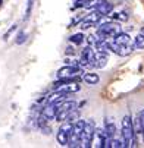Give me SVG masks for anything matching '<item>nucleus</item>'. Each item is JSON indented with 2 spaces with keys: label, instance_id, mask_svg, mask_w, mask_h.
<instances>
[{
  "label": "nucleus",
  "instance_id": "1",
  "mask_svg": "<svg viewBox=\"0 0 144 148\" xmlns=\"http://www.w3.org/2000/svg\"><path fill=\"white\" fill-rule=\"evenodd\" d=\"M121 132H122V139L125 142V147H135L137 145V135L134 132L132 117L130 114H125L122 117Z\"/></svg>",
  "mask_w": 144,
  "mask_h": 148
},
{
  "label": "nucleus",
  "instance_id": "2",
  "mask_svg": "<svg viewBox=\"0 0 144 148\" xmlns=\"http://www.w3.org/2000/svg\"><path fill=\"white\" fill-rule=\"evenodd\" d=\"M119 32H121V25L118 22H105V24H100L96 34H97L99 40L105 41L107 38H113Z\"/></svg>",
  "mask_w": 144,
  "mask_h": 148
},
{
  "label": "nucleus",
  "instance_id": "3",
  "mask_svg": "<svg viewBox=\"0 0 144 148\" xmlns=\"http://www.w3.org/2000/svg\"><path fill=\"white\" fill-rule=\"evenodd\" d=\"M72 131H74V122H69V120L62 122L60 128L57 131V135H56V139H57V142L62 147L69 145V139H71Z\"/></svg>",
  "mask_w": 144,
  "mask_h": 148
},
{
  "label": "nucleus",
  "instance_id": "4",
  "mask_svg": "<svg viewBox=\"0 0 144 148\" xmlns=\"http://www.w3.org/2000/svg\"><path fill=\"white\" fill-rule=\"evenodd\" d=\"M78 107V104L74 100H63L57 104V114H56V120L57 122H65L68 120L69 113Z\"/></svg>",
  "mask_w": 144,
  "mask_h": 148
},
{
  "label": "nucleus",
  "instance_id": "5",
  "mask_svg": "<svg viewBox=\"0 0 144 148\" xmlns=\"http://www.w3.org/2000/svg\"><path fill=\"white\" fill-rule=\"evenodd\" d=\"M96 123L94 120H87L85 122V128H84V132H82V138H81V144L82 147L85 148H90L93 145V139H94V135H96Z\"/></svg>",
  "mask_w": 144,
  "mask_h": 148
},
{
  "label": "nucleus",
  "instance_id": "6",
  "mask_svg": "<svg viewBox=\"0 0 144 148\" xmlns=\"http://www.w3.org/2000/svg\"><path fill=\"white\" fill-rule=\"evenodd\" d=\"M84 128H85V120H82V119H78L74 123V131H72V135L69 139V147H82L81 138H82Z\"/></svg>",
  "mask_w": 144,
  "mask_h": 148
},
{
  "label": "nucleus",
  "instance_id": "7",
  "mask_svg": "<svg viewBox=\"0 0 144 148\" xmlns=\"http://www.w3.org/2000/svg\"><path fill=\"white\" fill-rule=\"evenodd\" d=\"M81 72H82V68L68 65V66H63L57 71V78H76Z\"/></svg>",
  "mask_w": 144,
  "mask_h": 148
},
{
  "label": "nucleus",
  "instance_id": "8",
  "mask_svg": "<svg viewBox=\"0 0 144 148\" xmlns=\"http://www.w3.org/2000/svg\"><path fill=\"white\" fill-rule=\"evenodd\" d=\"M109 138L105 132V129H96V135H94V139H93V144L99 148H105V147H109Z\"/></svg>",
  "mask_w": 144,
  "mask_h": 148
},
{
  "label": "nucleus",
  "instance_id": "9",
  "mask_svg": "<svg viewBox=\"0 0 144 148\" xmlns=\"http://www.w3.org/2000/svg\"><path fill=\"white\" fill-rule=\"evenodd\" d=\"M79 90H81V87H79V84H78L76 81L63 84V85L54 88V91H62V92H65V94H74V92H78Z\"/></svg>",
  "mask_w": 144,
  "mask_h": 148
},
{
  "label": "nucleus",
  "instance_id": "10",
  "mask_svg": "<svg viewBox=\"0 0 144 148\" xmlns=\"http://www.w3.org/2000/svg\"><path fill=\"white\" fill-rule=\"evenodd\" d=\"M41 114H43L47 120L56 119V114H57V104H46L44 107L41 109Z\"/></svg>",
  "mask_w": 144,
  "mask_h": 148
},
{
  "label": "nucleus",
  "instance_id": "11",
  "mask_svg": "<svg viewBox=\"0 0 144 148\" xmlns=\"http://www.w3.org/2000/svg\"><path fill=\"white\" fill-rule=\"evenodd\" d=\"M107 59H109L107 51H105V50H96V68L97 69L105 68L106 63H107Z\"/></svg>",
  "mask_w": 144,
  "mask_h": 148
},
{
  "label": "nucleus",
  "instance_id": "12",
  "mask_svg": "<svg viewBox=\"0 0 144 148\" xmlns=\"http://www.w3.org/2000/svg\"><path fill=\"white\" fill-rule=\"evenodd\" d=\"M68 94L62 92V91H54L53 94H50L49 97H46V104H59L60 101H63L65 97Z\"/></svg>",
  "mask_w": 144,
  "mask_h": 148
},
{
  "label": "nucleus",
  "instance_id": "13",
  "mask_svg": "<svg viewBox=\"0 0 144 148\" xmlns=\"http://www.w3.org/2000/svg\"><path fill=\"white\" fill-rule=\"evenodd\" d=\"M96 10H99L103 16H107V15H110V13H112V10H113V5H112V3H109L107 0H103V2L96 8Z\"/></svg>",
  "mask_w": 144,
  "mask_h": 148
},
{
  "label": "nucleus",
  "instance_id": "14",
  "mask_svg": "<svg viewBox=\"0 0 144 148\" xmlns=\"http://www.w3.org/2000/svg\"><path fill=\"white\" fill-rule=\"evenodd\" d=\"M105 132H106L109 139L115 138V135H116V125H115V122H112L110 119H106V122H105Z\"/></svg>",
  "mask_w": 144,
  "mask_h": 148
},
{
  "label": "nucleus",
  "instance_id": "15",
  "mask_svg": "<svg viewBox=\"0 0 144 148\" xmlns=\"http://www.w3.org/2000/svg\"><path fill=\"white\" fill-rule=\"evenodd\" d=\"M113 40L116 41V43H119V44H123V46H127V44H131V37L127 34V32H119L118 35H115L113 37Z\"/></svg>",
  "mask_w": 144,
  "mask_h": 148
},
{
  "label": "nucleus",
  "instance_id": "16",
  "mask_svg": "<svg viewBox=\"0 0 144 148\" xmlns=\"http://www.w3.org/2000/svg\"><path fill=\"white\" fill-rule=\"evenodd\" d=\"M82 79H84V82H87L88 85H96V84H99V81H100V76L97 73H85L84 76H82Z\"/></svg>",
  "mask_w": 144,
  "mask_h": 148
},
{
  "label": "nucleus",
  "instance_id": "17",
  "mask_svg": "<svg viewBox=\"0 0 144 148\" xmlns=\"http://www.w3.org/2000/svg\"><path fill=\"white\" fill-rule=\"evenodd\" d=\"M85 38L87 37H84V34H82V32H76V34H72L69 37V41H71L72 44H75V46H81L82 43H84Z\"/></svg>",
  "mask_w": 144,
  "mask_h": 148
},
{
  "label": "nucleus",
  "instance_id": "18",
  "mask_svg": "<svg viewBox=\"0 0 144 148\" xmlns=\"http://www.w3.org/2000/svg\"><path fill=\"white\" fill-rule=\"evenodd\" d=\"M132 125H134V132H135V135H143V123H141L140 114H137V116L132 119Z\"/></svg>",
  "mask_w": 144,
  "mask_h": 148
},
{
  "label": "nucleus",
  "instance_id": "19",
  "mask_svg": "<svg viewBox=\"0 0 144 148\" xmlns=\"http://www.w3.org/2000/svg\"><path fill=\"white\" fill-rule=\"evenodd\" d=\"M134 47L138 49V50H143V49H144V35H143L141 32L134 38Z\"/></svg>",
  "mask_w": 144,
  "mask_h": 148
},
{
  "label": "nucleus",
  "instance_id": "20",
  "mask_svg": "<svg viewBox=\"0 0 144 148\" xmlns=\"http://www.w3.org/2000/svg\"><path fill=\"white\" fill-rule=\"evenodd\" d=\"M109 147H110V148H123V147H125V142H123V139L110 138V141H109Z\"/></svg>",
  "mask_w": 144,
  "mask_h": 148
},
{
  "label": "nucleus",
  "instance_id": "21",
  "mask_svg": "<svg viewBox=\"0 0 144 148\" xmlns=\"http://www.w3.org/2000/svg\"><path fill=\"white\" fill-rule=\"evenodd\" d=\"M112 19H116V21H122V22H127L128 21V15L125 12H121V13H112L110 15Z\"/></svg>",
  "mask_w": 144,
  "mask_h": 148
},
{
  "label": "nucleus",
  "instance_id": "22",
  "mask_svg": "<svg viewBox=\"0 0 144 148\" xmlns=\"http://www.w3.org/2000/svg\"><path fill=\"white\" fill-rule=\"evenodd\" d=\"M34 3H35V0H28V2H27V10H25V16H24V19H25V21H27V19H30Z\"/></svg>",
  "mask_w": 144,
  "mask_h": 148
},
{
  "label": "nucleus",
  "instance_id": "23",
  "mask_svg": "<svg viewBox=\"0 0 144 148\" xmlns=\"http://www.w3.org/2000/svg\"><path fill=\"white\" fill-rule=\"evenodd\" d=\"M27 37H28V35H27V32L21 31V32H19L18 35H16V40H15V43H16V44H19V46H21V44H24L25 41H27Z\"/></svg>",
  "mask_w": 144,
  "mask_h": 148
},
{
  "label": "nucleus",
  "instance_id": "24",
  "mask_svg": "<svg viewBox=\"0 0 144 148\" xmlns=\"http://www.w3.org/2000/svg\"><path fill=\"white\" fill-rule=\"evenodd\" d=\"M91 27H94V24H91V22H88V21H84L82 19L81 22H79V28L84 31V29H88V28H91Z\"/></svg>",
  "mask_w": 144,
  "mask_h": 148
},
{
  "label": "nucleus",
  "instance_id": "25",
  "mask_svg": "<svg viewBox=\"0 0 144 148\" xmlns=\"http://www.w3.org/2000/svg\"><path fill=\"white\" fill-rule=\"evenodd\" d=\"M16 28H18L16 25H12V27L8 29V32L3 35V40H5V41H8V40H9V37H10V34H13V31H16Z\"/></svg>",
  "mask_w": 144,
  "mask_h": 148
},
{
  "label": "nucleus",
  "instance_id": "26",
  "mask_svg": "<svg viewBox=\"0 0 144 148\" xmlns=\"http://www.w3.org/2000/svg\"><path fill=\"white\" fill-rule=\"evenodd\" d=\"M65 54H66V56H71V54L74 56V54H75V49H74V47H71V46H69V47H66Z\"/></svg>",
  "mask_w": 144,
  "mask_h": 148
},
{
  "label": "nucleus",
  "instance_id": "27",
  "mask_svg": "<svg viewBox=\"0 0 144 148\" xmlns=\"http://www.w3.org/2000/svg\"><path fill=\"white\" fill-rule=\"evenodd\" d=\"M138 114H140V117H141V123H143V138H144V109H143Z\"/></svg>",
  "mask_w": 144,
  "mask_h": 148
},
{
  "label": "nucleus",
  "instance_id": "28",
  "mask_svg": "<svg viewBox=\"0 0 144 148\" xmlns=\"http://www.w3.org/2000/svg\"><path fill=\"white\" fill-rule=\"evenodd\" d=\"M140 32H141V34H143V35H144V27H143V28H141V31H140Z\"/></svg>",
  "mask_w": 144,
  "mask_h": 148
},
{
  "label": "nucleus",
  "instance_id": "29",
  "mask_svg": "<svg viewBox=\"0 0 144 148\" xmlns=\"http://www.w3.org/2000/svg\"><path fill=\"white\" fill-rule=\"evenodd\" d=\"M2 3H3V0H0V6H2Z\"/></svg>",
  "mask_w": 144,
  "mask_h": 148
}]
</instances>
